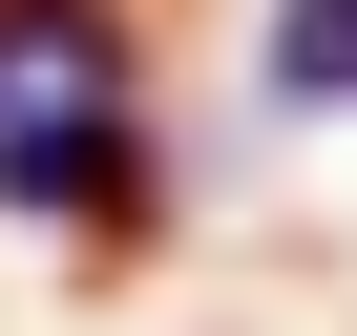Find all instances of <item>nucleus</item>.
Listing matches in <instances>:
<instances>
[{
    "label": "nucleus",
    "mask_w": 357,
    "mask_h": 336,
    "mask_svg": "<svg viewBox=\"0 0 357 336\" xmlns=\"http://www.w3.org/2000/svg\"><path fill=\"white\" fill-rule=\"evenodd\" d=\"M0 211H43V231H126L147 211L126 0H0Z\"/></svg>",
    "instance_id": "nucleus-1"
},
{
    "label": "nucleus",
    "mask_w": 357,
    "mask_h": 336,
    "mask_svg": "<svg viewBox=\"0 0 357 336\" xmlns=\"http://www.w3.org/2000/svg\"><path fill=\"white\" fill-rule=\"evenodd\" d=\"M273 105H357V0H273Z\"/></svg>",
    "instance_id": "nucleus-2"
}]
</instances>
